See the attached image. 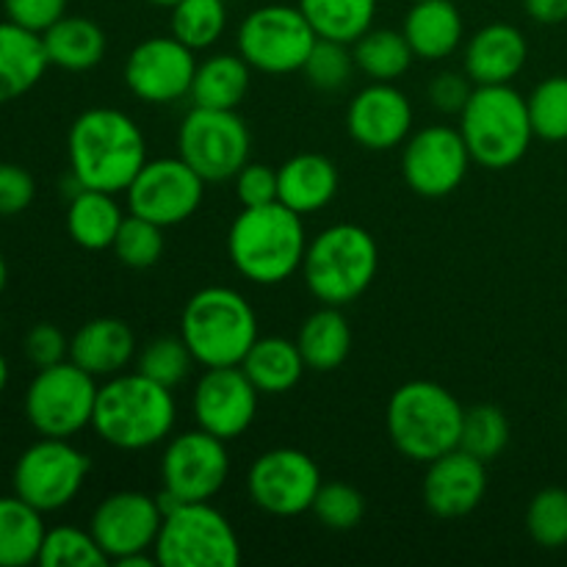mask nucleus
<instances>
[{"instance_id": "nucleus-32", "label": "nucleus", "mask_w": 567, "mask_h": 567, "mask_svg": "<svg viewBox=\"0 0 567 567\" xmlns=\"http://www.w3.org/2000/svg\"><path fill=\"white\" fill-rule=\"evenodd\" d=\"M44 513L20 496H0V567H28L39 563L48 529Z\"/></svg>"}, {"instance_id": "nucleus-26", "label": "nucleus", "mask_w": 567, "mask_h": 567, "mask_svg": "<svg viewBox=\"0 0 567 567\" xmlns=\"http://www.w3.org/2000/svg\"><path fill=\"white\" fill-rule=\"evenodd\" d=\"M402 33L408 37L415 59H449L463 44L465 33L457 0H413Z\"/></svg>"}, {"instance_id": "nucleus-29", "label": "nucleus", "mask_w": 567, "mask_h": 567, "mask_svg": "<svg viewBox=\"0 0 567 567\" xmlns=\"http://www.w3.org/2000/svg\"><path fill=\"white\" fill-rule=\"evenodd\" d=\"M297 347L302 352L305 365L310 371H336L352 354V327L347 316L336 305H324L302 321L297 336Z\"/></svg>"}, {"instance_id": "nucleus-36", "label": "nucleus", "mask_w": 567, "mask_h": 567, "mask_svg": "<svg viewBox=\"0 0 567 567\" xmlns=\"http://www.w3.org/2000/svg\"><path fill=\"white\" fill-rule=\"evenodd\" d=\"M509 446V419L496 404H474L463 415L460 449L482 463H493Z\"/></svg>"}, {"instance_id": "nucleus-43", "label": "nucleus", "mask_w": 567, "mask_h": 567, "mask_svg": "<svg viewBox=\"0 0 567 567\" xmlns=\"http://www.w3.org/2000/svg\"><path fill=\"white\" fill-rule=\"evenodd\" d=\"M310 513L330 532H349L363 520L365 498L347 482H321Z\"/></svg>"}, {"instance_id": "nucleus-49", "label": "nucleus", "mask_w": 567, "mask_h": 567, "mask_svg": "<svg viewBox=\"0 0 567 567\" xmlns=\"http://www.w3.org/2000/svg\"><path fill=\"white\" fill-rule=\"evenodd\" d=\"M526 14L543 25H557L567 20V0H524Z\"/></svg>"}, {"instance_id": "nucleus-46", "label": "nucleus", "mask_w": 567, "mask_h": 567, "mask_svg": "<svg viewBox=\"0 0 567 567\" xmlns=\"http://www.w3.org/2000/svg\"><path fill=\"white\" fill-rule=\"evenodd\" d=\"M37 197L31 172L20 164H0V219L22 214Z\"/></svg>"}, {"instance_id": "nucleus-7", "label": "nucleus", "mask_w": 567, "mask_h": 567, "mask_svg": "<svg viewBox=\"0 0 567 567\" xmlns=\"http://www.w3.org/2000/svg\"><path fill=\"white\" fill-rule=\"evenodd\" d=\"M460 133L468 144L471 158L485 169H509L532 147L529 105L509 83L474 86L460 114Z\"/></svg>"}, {"instance_id": "nucleus-5", "label": "nucleus", "mask_w": 567, "mask_h": 567, "mask_svg": "<svg viewBox=\"0 0 567 567\" xmlns=\"http://www.w3.org/2000/svg\"><path fill=\"white\" fill-rule=\"evenodd\" d=\"M181 338L203 369L241 365L244 354L260 338L258 316L236 288L208 286L183 308Z\"/></svg>"}, {"instance_id": "nucleus-23", "label": "nucleus", "mask_w": 567, "mask_h": 567, "mask_svg": "<svg viewBox=\"0 0 567 567\" xmlns=\"http://www.w3.org/2000/svg\"><path fill=\"white\" fill-rule=\"evenodd\" d=\"M136 354L131 324L114 316H100L78 327L70 338V360L97 380L122 374Z\"/></svg>"}, {"instance_id": "nucleus-18", "label": "nucleus", "mask_w": 567, "mask_h": 567, "mask_svg": "<svg viewBox=\"0 0 567 567\" xmlns=\"http://www.w3.org/2000/svg\"><path fill=\"white\" fill-rule=\"evenodd\" d=\"M197 59L181 39L150 37L131 50L125 61V86L153 105L175 103L192 92Z\"/></svg>"}, {"instance_id": "nucleus-41", "label": "nucleus", "mask_w": 567, "mask_h": 567, "mask_svg": "<svg viewBox=\"0 0 567 567\" xmlns=\"http://www.w3.org/2000/svg\"><path fill=\"white\" fill-rule=\"evenodd\" d=\"M526 532L540 548L567 546V491L546 487L537 493L526 509Z\"/></svg>"}, {"instance_id": "nucleus-39", "label": "nucleus", "mask_w": 567, "mask_h": 567, "mask_svg": "<svg viewBox=\"0 0 567 567\" xmlns=\"http://www.w3.org/2000/svg\"><path fill=\"white\" fill-rule=\"evenodd\" d=\"M111 249L127 269H150L164 255V227L144 216H125Z\"/></svg>"}, {"instance_id": "nucleus-15", "label": "nucleus", "mask_w": 567, "mask_h": 567, "mask_svg": "<svg viewBox=\"0 0 567 567\" xmlns=\"http://www.w3.org/2000/svg\"><path fill=\"white\" fill-rule=\"evenodd\" d=\"M471 161L474 158L460 127L426 125L404 142L402 175L410 192L441 199L463 186Z\"/></svg>"}, {"instance_id": "nucleus-19", "label": "nucleus", "mask_w": 567, "mask_h": 567, "mask_svg": "<svg viewBox=\"0 0 567 567\" xmlns=\"http://www.w3.org/2000/svg\"><path fill=\"white\" fill-rule=\"evenodd\" d=\"M258 388L249 382L241 365L205 369L192 396V413L199 430L230 443L252 426L258 413Z\"/></svg>"}, {"instance_id": "nucleus-21", "label": "nucleus", "mask_w": 567, "mask_h": 567, "mask_svg": "<svg viewBox=\"0 0 567 567\" xmlns=\"http://www.w3.org/2000/svg\"><path fill=\"white\" fill-rule=\"evenodd\" d=\"M487 493V463L463 449L426 463L424 504L437 518H465L482 504Z\"/></svg>"}, {"instance_id": "nucleus-50", "label": "nucleus", "mask_w": 567, "mask_h": 567, "mask_svg": "<svg viewBox=\"0 0 567 567\" xmlns=\"http://www.w3.org/2000/svg\"><path fill=\"white\" fill-rule=\"evenodd\" d=\"M6 385H9V363H6V358L0 354V393L6 391Z\"/></svg>"}, {"instance_id": "nucleus-2", "label": "nucleus", "mask_w": 567, "mask_h": 567, "mask_svg": "<svg viewBox=\"0 0 567 567\" xmlns=\"http://www.w3.org/2000/svg\"><path fill=\"white\" fill-rule=\"evenodd\" d=\"M177 404L172 388L150 380L142 371L109 377L97 391L92 430L120 452L158 446L175 430Z\"/></svg>"}, {"instance_id": "nucleus-25", "label": "nucleus", "mask_w": 567, "mask_h": 567, "mask_svg": "<svg viewBox=\"0 0 567 567\" xmlns=\"http://www.w3.org/2000/svg\"><path fill=\"white\" fill-rule=\"evenodd\" d=\"M48 66L42 33L11 20L0 22V105L31 92Z\"/></svg>"}, {"instance_id": "nucleus-17", "label": "nucleus", "mask_w": 567, "mask_h": 567, "mask_svg": "<svg viewBox=\"0 0 567 567\" xmlns=\"http://www.w3.org/2000/svg\"><path fill=\"white\" fill-rule=\"evenodd\" d=\"M164 513L158 498L142 491H120L105 496L92 513L89 532L109 557V563H122L133 554H150L158 540Z\"/></svg>"}, {"instance_id": "nucleus-13", "label": "nucleus", "mask_w": 567, "mask_h": 567, "mask_svg": "<svg viewBox=\"0 0 567 567\" xmlns=\"http://www.w3.org/2000/svg\"><path fill=\"white\" fill-rule=\"evenodd\" d=\"M319 487V465L302 449H271L249 465V498L255 507L275 518H297V515L308 513Z\"/></svg>"}, {"instance_id": "nucleus-40", "label": "nucleus", "mask_w": 567, "mask_h": 567, "mask_svg": "<svg viewBox=\"0 0 567 567\" xmlns=\"http://www.w3.org/2000/svg\"><path fill=\"white\" fill-rule=\"evenodd\" d=\"M194 363L197 360H194L192 349L186 347V341L181 336L155 338L138 354V371L144 377H150V380L172 388V391L192 374Z\"/></svg>"}, {"instance_id": "nucleus-10", "label": "nucleus", "mask_w": 567, "mask_h": 567, "mask_svg": "<svg viewBox=\"0 0 567 567\" xmlns=\"http://www.w3.org/2000/svg\"><path fill=\"white\" fill-rule=\"evenodd\" d=\"M316 39L319 37L299 6L269 3L244 17L236 44L252 70L266 75H288L302 72Z\"/></svg>"}, {"instance_id": "nucleus-9", "label": "nucleus", "mask_w": 567, "mask_h": 567, "mask_svg": "<svg viewBox=\"0 0 567 567\" xmlns=\"http://www.w3.org/2000/svg\"><path fill=\"white\" fill-rule=\"evenodd\" d=\"M97 377L72 360L37 369L25 391V419L42 437H75L92 426L97 404Z\"/></svg>"}, {"instance_id": "nucleus-1", "label": "nucleus", "mask_w": 567, "mask_h": 567, "mask_svg": "<svg viewBox=\"0 0 567 567\" xmlns=\"http://www.w3.org/2000/svg\"><path fill=\"white\" fill-rule=\"evenodd\" d=\"M70 169L83 188L120 194L147 164V142L133 116L116 109H89L66 136Z\"/></svg>"}, {"instance_id": "nucleus-8", "label": "nucleus", "mask_w": 567, "mask_h": 567, "mask_svg": "<svg viewBox=\"0 0 567 567\" xmlns=\"http://www.w3.org/2000/svg\"><path fill=\"white\" fill-rule=\"evenodd\" d=\"M153 554L164 567H236L241 540L210 502H183L164 515Z\"/></svg>"}, {"instance_id": "nucleus-30", "label": "nucleus", "mask_w": 567, "mask_h": 567, "mask_svg": "<svg viewBox=\"0 0 567 567\" xmlns=\"http://www.w3.org/2000/svg\"><path fill=\"white\" fill-rule=\"evenodd\" d=\"M122 208L114 194L97 188H81L70 197L66 208V233L72 241L89 252L114 247V238L122 227Z\"/></svg>"}, {"instance_id": "nucleus-48", "label": "nucleus", "mask_w": 567, "mask_h": 567, "mask_svg": "<svg viewBox=\"0 0 567 567\" xmlns=\"http://www.w3.org/2000/svg\"><path fill=\"white\" fill-rule=\"evenodd\" d=\"M474 81L468 75H460V72H441V75L432 78L430 83V103L435 105L443 114H463L465 103L471 100L474 92Z\"/></svg>"}, {"instance_id": "nucleus-12", "label": "nucleus", "mask_w": 567, "mask_h": 567, "mask_svg": "<svg viewBox=\"0 0 567 567\" xmlns=\"http://www.w3.org/2000/svg\"><path fill=\"white\" fill-rule=\"evenodd\" d=\"M89 463L66 437H39L17 457L11 485L14 493L39 513H59L75 502L86 482Z\"/></svg>"}, {"instance_id": "nucleus-47", "label": "nucleus", "mask_w": 567, "mask_h": 567, "mask_svg": "<svg viewBox=\"0 0 567 567\" xmlns=\"http://www.w3.org/2000/svg\"><path fill=\"white\" fill-rule=\"evenodd\" d=\"M6 20L44 33L55 20L66 14V0H3Z\"/></svg>"}, {"instance_id": "nucleus-3", "label": "nucleus", "mask_w": 567, "mask_h": 567, "mask_svg": "<svg viewBox=\"0 0 567 567\" xmlns=\"http://www.w3.org/2000/svg\"><path fill=\"white\" fill-rule=\"evenodd\" d=\"M302 219L282 203L241 208L227 233L233 269L255 286H280L297 275L308 252Z\"/></svg>"}, {"instance_id": "nucleus-38", "label": "nucleus", "mask_w": 567, "mask_h": 567, "mask_svg": "<svg viewBox=\"0 0 567 567\" xmlns=\"http://www.w3.org/2000/svg\"><path fill=\"white\" fill-rule=\"evenodd\" d=\"M526 105L537 138L567 142V75H551L537 83Z\"/></svg>"}, {"instance_id": "nucleus-4", "label": "nucleus", "mask_w": 567, "mask_h": 567, "mask_svg": "<svg viewBox=\"0 0 567 567\" xmlns=\"http://www.w3.org/2000/svg\"><path fill=\"white\" fill-rule=\"evenodd\" d=\"M463 415V404L441 382L413 380L388 399L385 430L402 457L426 465L460 446Z\"/></svg>"}, {"instance_id": "nucleus-11", "label": "nucleus", "mask_w": 567, "mask_h": 567, "mask_svg": "<svg viewBox=\"0 0 567 567\" xmlns=\"http://www.w3.org/2000/svg\"><path fill=\"white\" fill-rule=\"evenodd\" d=\"M181 158L203 177L205 183L233 181L249 161L252 136L236 111L199 109L194 105L177 131Z\"/></svg>"}, {"instance_id": "nucleus-45", "label": "nucleus", "mask_w": 567, "mask_h": 567, "mask_svg": "<svg viewBox=\"0 0 567 567\" xmlns=\"http://www.w3.org/2000/svg\"><path fill=\"white\" fill-rule=\"evenodd\" d=\"M236 181V197L241 208H255V205L277 203V169L269 164H247L238 169Z\"/></svg>"}, {"instance_id": "nucleus-16", "label": "nucleus", "mask_w": 567, "mask_h": 567, "mask_svg": "<svg viewBox=\"0 0 567 567\" xmlns=\"http://www.w3.org/2000/svg\"><path fill=\"white\" fill-rule=\"evenodd\" d=\"M230 476L227 443L205 430H188L172 437L161 457L164 491L181 502H210Z\"/></svg>"}, {"instance_id": "nucleus-27", "label": "nucleus", "mask_w": 567, "mask_h": 567, "mask_svg": "<svg viewBox=\"0 0 567 567\" xmlns=\"http://www.w3.org/2000/svg\"><path fill=\"white\" fill-rule=\"evenodd\" d=\"M244 374L249 377L260 396H280L293 391L305 374V358L297 341L280 336H266L249 347L241 360Z\"/></svg>"}, {"instance_id": "nucleus-24", "label": "nucleus", "mask_w": 567, "mask_h": 567, "mask_svg": "<svg viewBox=\"0 0 567 567\" xmlns=\"http://www.w3.org/2000/svg\"><path fill=\"white\" fill-rule=\"evenodd\" d=\"M338 186V166L321 153H299L277 166V203L288 205L299 216L327 208L336 199Z\"/></svg>"}, {"instance_id": "nucleus-14", "label": "nucleus", "mask_w": 567, "mask_h": 567, "mask_svg": "<svg viewBox=\"0 0 567 567\" xmlns=\"http://www.w3.org/2000/svg\"><path fill=\"white\" fill-rule=\"evenodd\" d=\"M205 197V181L177 155L155 158L138 169L127 186L131 214L144 216L161 227H175L192 219Z\"/></svg>"}, {"instance_id": "nucleus-37", "label": "nucleus", "mask_w": 567, "mask_h": 567, "mask_svg": "<svg viewBox=\"0 0 567 567\" xmlns=\"http://www.w3.org/2000/svg\"><path fill=\"white\" fill-rule=\"evenodd\" d=\"M42 567H103L109 557L97 546L92 532L78 529V526H55L48 529L39 551Z\"/></svg>"}, {"instance_id": "nucleus-44", "label": "nucleus", "mask_w": 567, "mask_h": 567, "mask_svg": "<svg viewBox=\"0 0 567 567\" xmlns=\"http://www.w3.org/2000/svg\"><path fill=\"white\" fill-rule=\"evenodd\" d=\"M22 352H25V358L31 360L37 369H48V365L70 360V338H66L55 324L42 321V324H33L31 330L25 332Z\"/></svg>"}, {"instance_id": "nucleus-28", "label": "nucleus", "mask_w": 567, "mask_h": 567, "mask_svg": "<svg viewBox=\"0 0 567 567\" xmlns=\"http://www.w3.org/2000/svg\"><path fill=\"white\" fill-rule=\"evenodd\" d=\"M44 50H48L50 66L66 72H86L103 61L109 39L103 28L89 17L64 14L42 33Z\"/></svg>"}, {"instance_id": "nucleus-34", "label": "nucleus", "mask_w": 567, "mask_h": 567, "mask_svg": "<svg viewBox=\"0 0 567 567\" xmlns=\"http://www.w3.org/2000/svg\"><path fill=\"white\" fill-rule=\"evenodd\" d=\"M352 53L358 70L371 81L382 83H393L396 78H402L415 59L408 37L402 31H391V28H369L352 44Z\"/></svg>"}, {"instance_id": "nucleus-31", "label": "nucleus", "mask_w": 567, "mask_h": 567, "mask_svg": "<svg viewBox=\"0 0 567 567\" xmlns=\"http://www.w3.org/2000/svg\"><path fill=\"white\" fill-rule=\"evenodd\" d=\"M252 66L241 59V53H214L197 64L192 81V97L199 109H225L236 111L249 92Z\"/></svg>"}, {"instance_id": "nucleus-52", "label": "nucleus", "mask_w": 567, "mask_h": 567, "mask_svg": "<svg viewBox=\"0 0 567 567\" xmlns=\"http://www.w3.org/2000/svg\"><path fill=\"white\" fill-rule=\"evenodd\" d=\"M147 3L161 6V9H172V6H177V3H181V0H147Z\"/></svg>"}, {"instance_id": "nucleus-42", "label": "nucleus", "mask_w": 567, "mask_h": 567, "mask_svg": "<svg viewBox=\"0 0 567 567\" xmlns=\"http://www.w3.org/2000/svg\"><path fill=\"white\" fill-rule=\"evenodd\" d=\"M352 44L336 42V39H316L313 50H310L308 61H305L302 72L308 83L319 92H338L349 83L354 72V53Z\"/></svg>"}, {"instance_id": "nucleus-51", "label": "nucleus", "mask_w": 567, "mask_h": 567, "mask_svg": "<svg viewBox=\"0 0 567 567\" xmlns=\"http://www.w3.org/2000/svg\"><path fill=\"white\" fill-rule=\"evenodd\" d=\"M6 282H9V266H6V258H3V252H0V293H3Z\"/></svg>"}, {"instance_id": "nucleus-35", "label": "nucleus", "mask_w": 567, "mask_h": 567, "mask_svg": "<svg viewBox=\"0 0 567 567\" xmlns=\"http://www.w3.org/2000/svg\"><path fill=\"white\" fill-rule=\"evenodd\" d=\"M169 25L172 37L181 39L194 53L214 48L227 28L225 0H181L172 6Z\"/></svg>"}, {"instance_id": "nucleus-22", "label": "nucleus", "mask_w": 567, "mask_h": 567, "mask_svg": "<svg viewBox=\"0 0 567 567\" xmlns=\"http://www.w3.org/2000/svg\"><path fill=\"white\" fill-rule=\"evenodd\" d=\"M529 59V44L520 28L509 22H491L480 28L465 44V75L474 86L509 83Z\"/></svg>"}, {"instance_id": "nucleus-33", "label": "nucleus", "mask_w": 567, "mask_h": 567, "mask_svg": "<svg viewBox=\"0 0 567 567\" xmlns=\"http://www.w3.org/2000/svg\"><path fill=\"white\" fill-rule=\"evenodd\" d=\"M380 0H299V9L313 25L316 37L354 44L374 28Z\"/></svg>"}, {"instance_id": "nucleus-20", "label": "nucleus", "mask_w": 567, "mask_h": 567, "mask_svg": "<svg viewBox=\"0 0 567 567\" xmlns=\"http://www.w3.org/2000/svg\"><path fill=\"white\" fill-rule=\"evenodd\" d=\"M347 131L360 147L388 153L410 138L413 103L393 83L374 81L360 89L347 109Z\"/></svg>"}, {"instance_id": "nucleus-6", "label": "nucleus", "mask_w": 567, "mask_h": 567, "mask_svg": "<svg viewBox=\"0 0 567 567\" xmlns=\"http://www.w3.org/2000/svg\"><path fill=\"white\" fill-rule=\"evenodd\" d=\"M380 269V247L365 227L332 225L308 244L302 275L321 305H343L363 297Z\"/></svg>"}]
</instances>
